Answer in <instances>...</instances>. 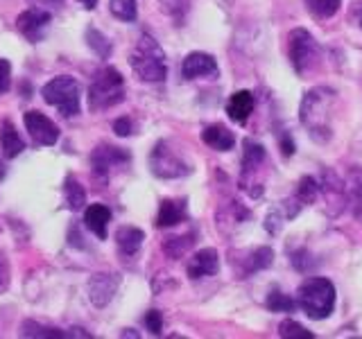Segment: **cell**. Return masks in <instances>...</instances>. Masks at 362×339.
<instances>
[{
	"instance_id": "16",
	"label": "cell",
	"mask_w": 362,
	"mask_h": 339,
	"mask_svg": "<svg viewBox=\"0 0 362 339\" xmlns=\"http://www.w3.org/2000/svg\"><path fill=\"white\" fill-rule=\"evenodd\" d=\"M111 222V210L105 203H90L84 213V224L90 233H95L100 240H107V226Z\"/></svg>"
},
{
	"instance_id": "20",
	"label": "cell",
	"mask_w": 362,
	"mask_h": 339,
	"mask_svg": "<svg viewBox=\"0 0 362 339\" xmlns=\"http://www.w3.org/2000/svg\"><path fill=\"white\" fill-rule=\"evenodd\" d=\"M265 163V147L254 141H245V152H243V181H247L256 170Z\"/></svg>"
},
{
	"instance_id": "14",
	"label": "cell",
	"mask_w": 362,
	"mask_h": 339,
	"mask_svg": "<svg viewBox=\"0 0 362 339\" xmlns=\"http://www.w3.org/2000/svg\"><path fill=\"white\" fill-rule=\"evenodd\" d=\"M186 218V199H163L158 206L156 226L158 229H170V226L181 224Z\"/></svg>"
},
{
	"instance_id": "41",
	"label": "cell",
	"mask_w": 362,
	"mask_h": 339,
	"mask_svg": "<svg viewBox=\"0 0 362 339\" xmlns=\"http://www.w3.org/2000/svg\"><path fill=\"white\" fill-rule=\"evenodd\" d=\"M360 28H362V11H360Z\"/></svg>"
},
{
	"instance_id": "1",
	"label": "cell",
	"mask_w": 362,
	"mask_h": 339,
	"mask_svg": "<svg viewBox=\"0 0 362 339\" xmlns=\"http://www.w3.org/2000/svg\"><path fill=\"white\" fill-rule=\"evenodd\" d=\"M129 64L143 82H163L168 75L165 54L161 50V45L150 34H141L139 37L134 50L129 52Z\"/></svg>"
},
{
	"instance_id": "24",
	"label": "cell",
	"mask_w": 362,
	"mask_h": 339,
	"mask_svg": "<svg viewBox=\"0 0 362 339\" xmlns=\"http://www.w3.org/2000/svg\"><path fill=\"white\" fill-rule=\"evenodd\" d=\"M339 5H342V0H305V9L320 20L333 18L339 11Z\"/></svg>"
},
{
	"instance_id": "11",
	"label": "cell",
	"mask_w": 362,
	"mask_h": 339,
	"mask_svg": "<svg viewBox=\"0 0 362 339\" xmlns=\"http://www.w3.org/2000/svg\"><path fill=\"white\" fill-rule=\"evenodd\" d=\"M120 276L118 274H95L88 280V299L95 308H107L109 301L113 299V294L118 292Z\"/></svg>"
},
{
	"instance_id": "18",
	"label": "cell",
	"mask_w": 362,
	"mask_h": 339,
	"mask_svg": "<svg viewBox=\"0 0 362 339\" xmlns=\"http://www.w3.org/2000/svg\"><path fill=\"white\" fill-rule=\"evenodd\" d=\"M143 240H145V233L141 229H136V226H120L116 231V244L122 256L139 254L143 246Z\"/></svg>"
},
{
	"instance_id": "28",
	"label": "cell",
	"mask_w": 362,
	"mask_h": 339,
	"mask_svg": "<svg viewBox=\"0 0 362 339\" xmlns=\"http://www.w3.org/2000/svg\"><path fill=\"white\" fill-rule=\"evenodd\" d=\"M317 192H320V186H317V181L313 177H301L299 186H297V197L301 206H305V203H313L317 199Z\"/></svg>"
},
{
	"instance_id": "15",
	"label": "cell",
	"mask_w": 362,
	"mask_h": 339,
	"mask_svg": "<svg viewBox=\"0 0 362 339\" xmlns=\"http://www.w3.org/2000/svg\"><path fill=\"white\" fill-rule=\"evenodd\" d=\"M254 111V95L249 90H235V93L226 102V113L238 124H245Z\"/></svg>"
},
{
	"instance_id": "3",
	"label": "cell",
	"mask_w": 362,
	"mask_h": 339,
	"mask_svg": "<svg viewBox=\"0 0 362 339\" xmlns=\"http://www.w3.org/2000/svg\"><path fill=\"white\" fill-rule=\"evenodd\" d=\"M297 303L313 321H322L326 316H331L335 310V285L328 278L320 276L303 280L299 287Z\"/></svg>"
},
{
	"instance_id": "30",
	"label": "cell",
	"mask_w": 362,
	"mask_h": 339,
	"mask_svg": "<svg viewBox=\"0 0 362 339\" xmlns=\"http://www.w3.org/2000/svg\"><path fill=\"white\" fill-rule=\"evenodd\" d=\"M279 335L283 339H313L315 337L310 331H305L301 323L292 321V319H286V321L279 326Z\"/></svg>"
},
{
	"instance_id": "31",
	"label": "cell",
	"mask_w": 362,
	"mask_h": 339,
	"mask_svg": "<svg viewBox=\"0 0 362 339\" xmlns=\"http://www.w3.org/2000/svg\"><path fill=\"white\" fill-rule=\"evenodd\" d=\"M158 5H161V9L168 16H173L177 23H181L190 7V0H158Z\"/></svg>"
},
{
	"instance_id": "40",
	"label": "cell",
	"mask_w": 362,
	"mask_h": 339,
	"mask_svg": "<svg viewBox=\"0 0 362 339\" xmlns=\"http://www.w3.org/2000/svg\"><path fill=\"white\" fill-rule=\"evenodd\" d=\"M48 3H64V0H48Z\"/></svg>"
},
{
	"instance_id": "6",
	"label": "cell",
	"mask_w": 362,
	"mask_h": 339,
	"mask_svg": "<svg viewBox=\"0 0 362 339\" xmlns=\"http://www.w3.org/2000/svg\"><path fill=\"white\" fill-rule=\"evenodd\" d=\"M322 59V48L315 41V37L303 28L290 32V61L297 75L305 77L313 68H317Z\"/></svg>"
},
{
	"instance_id": "38",
	"label": "cell",
	"mask_w": 362,
	"mask_h": 339,
	"mask_svg": "<svg viewBox=\"0 0 362 339\" xmlns=\"http://www.w3.org/2000/svg\"><path fill=\"white\" fill-rule=\"evenodd\" d=\"M0 287H5V265L0 263Z\"/></svg>"
},
{
	"instance_id": "34",
	"label": "cell",
	"mask_w": 362,
	"mask_h": 339,
	"mask_svg": "<svg viewBox=\"0 0 362 339\" xmlns=\"http://www.w3.org/2000/svg\"><path fill=\"white\" fill-rule=\"evenodd\" d=\"M11 86V64L7 59H0V95H5Z\"/></svg>"
},
{
	"instance_id": "39",
	"label": "cell",
	"mask_w": 362,
	"mask_h": 339,
	"mask_svg": "<svg viewBox=\"0 0 362 339\" xmlns=\"http://www.w3.org/2000/svg\"><path fill=\"white\" fill-rule=\"evenodd\" d=\"M0 179H5V165L0 163Z\"/></svg>"
},
{
	"instance_id": "32",
	"label": "cell",
	"mask_w": 362,
	"mask_h": 339,
	"mask_svg": "<svg viewBox=\"0 0 362 339\" xmlns=\"http://www.w3.org/2000/svg\"><path fill=\"white\" fill-rule=\"evenodd\" d=\"M272 260H274V254H272L269 246H260L254 251V258H252V269H267L272 265Z\"/></svg>"
},
{
	"instance_id": "19",
	"label": "cell",
	"mask_w": 362,
	"mask_h": 339,
	"mask_svg": "<svg viewBox=\"0 0 362 339\" xmlns=\"http://www.w3.org/2000/svg\"><path fill=\"white\" fill-rule=\"evenodd\" d=\"M0 147H3V156L9 158V161L16 158L18 154H23V150H25V141L21 138L18 131L14 129V124L9 120L0 124Z\"/></svg>"
},
{
	"instance_id": "26",
	"label": "cell",
	"mask_w": 362,
	"mask_h": 339,
	"mask_svg": "<svg viewBox=\"0 0 362 339\" xmlns=\"http://www.w3.org/2000/svg\"><path fill=\"white\" fill-rule=\"evenodd\" d=\"M192 235H181V237H168V240L163 242V251L170 256V258H181L188 249L192 246Z\"/></svg>"
},
{
	"instance_id": "23",
	"label": "cell",
	"mask_w": 362,
	"mask_h": 339,
	"mask_svg": "<svg viewBox=\"0 0 362 339\" xmlns=\"http://www.w3.org/2000/svg\"><path fill=\"white\" fill-rule=\"evenodd\" d=\"M346 195L351 199V206H354V213L362 220V170H354L349 174L346 181Z\"/></svg>"
},
{
	"instance_id": "2",
	"label": "cell",
	"mask_w": 362,
	"mask_h": 339,
	"mask_svg": "<svg viewBox=\"0 0 362 339\" xmlns=\"http://www.w3.org/2000/svg\"><path fill=\"white\" fill-rule=\"evenodd\" d=\"M331 100L333 90L328 88H313L303 95L299 118L310 136H317V138L331 136Z\"/></svg>"
},
{
	"instance_id": "33",
	"label": "cell",
	"mask_w": 362,
	"mask_h": 339,
	"mask_svg": "<svg viewBox=\"0 0 362 339\" xmlns=\"http://www.w3.org/2000/svg\"><path fill=\"white\" fill-rule=\"evenodd\" d=\"M145 326H147V331H150L152 335H161L163 331V314L158 312V310H150L145 314Z\"/></svg>"
},
{
	"instance_id": "9",
	"label": "cell",
	"mask_w": 362,
	"mask_h": 339,
	"mask_svg": "<svg viewBox=\"0 0 362 339\" xmlns=\"http://www.w3.org/2000/svg\"><path fill=\"white\" fill-rule=\"evenodd\" d=\"M52 20V14L43 7H30L16 18V30L25 37L30 43H39L43 39L45 30H48Z\"/></svg>"
},
{
	"instance_id": "17",
	"label": "cell",
	"mask_w": 362,
	"mask_h": 339,
	"mask_svg": "<svg viewBox=\"0 0 362 339\" xmlns=\"http://www.w3.org/2000/svg\"><path fill=\"white\" fill-rule=\"evenodd\" d=\"M202 141L215 152H229L235 145V136L224 127V124H211L202 131Z\"/></svg>"
},
{
	"instance_id": "12",
	"label": "cell",
	"mask_w": 362,
	"mask_h": 339,
	"mask_svg": "<svg viewBox=\"0 0 362 339\" xmlns=\"http://www.w3.org/2000/svg\"><path fill=\"white\" fill-rule=\"evenodd\" d=\"M181 75L186 79L197 77H218V61L206 52H190L181 64Z\"/></svg>"
},
{
	"instance_id": "36",
	"label": "cell",
	"mask_w": 362,
	"mask_h": 339,
	"mask_svg": "<svg viewBox=\"0 0 362 339\" xmlns=\"http://www.w3.org/2000/svg\"><path fill=\"white\" fill-rule=\"evenodd\" d=\"M281 150H283V154H286V156L294 154V143L288 138V136H283V138H281Z\"/></svg>"
},
{
	"instance_id": "4",
	"label": "cell",
	"mask_w": 362,
	"mask_h": 339,
	"mask_svg": "<svg viewBox=\"0 0 362 339\" xmlns=\"http://www.w3.org/2000/svg\"><path fill=\"white\" fill-rule=\"evenodd\" d=\"M124 100V79L113 66L102 68L88 86V107L90 111H105L120 105Z\"/></svg>"
},
{
	"instance_id": "8",
	"label": "cell",
	"mask_w": 362,
	"mask_h": 339,
	"mask_svg": "<svg viewBox=\"0 0 362 339\" xmlns=\"http://www.w3.org/2000/svg\"><path fill=\"white\" fill-rule=\"evenodd\" d=\"M132 161L129 152H124L122 147H113V145H98L93 154H90V167H93V174L102 181H107L113 172V167L127 165Z\"/></svg>"
},
{
	"instance_id": "29",
	"label": "cell",
	"mask_w": 362,
	"mask_h": 339,
	"mask_svg": "<svg viewBox=\"0 0 362 339\" xmlns=\"http://www.w3.org/2000/svg\"><path fill=\"white\" fill-rule=\"evenodd\" d=\"M111 14L124 23H134L136 20V0H111Z\"/></svg>"
},
{
	"instance_id": "10",
	"label": "cell",
	"mask_w": 362,
	"mask_h": 339,
	"mask_svg": "<svg viewBox=\"0 0 362 339\" xmlns=\"http://www.w3.org/2000/svg\"><path fill=\"white\" fill-rule=\"evenodd\" d=\"M23 122H25V129L30 131L32 141L37 145L50 147L59 141V127L41 111H28L25 116H23Z\"/></svg>"
},
{
	"instance_id": "27",
	"label": "cell",
	"mask_w": 362,
	"mask_h": 339,
	"mask_svg": "<svg viewBox=\"0 0 362 339\" xmlns=\"http://www.w3.org/2000/svg\"><path fill=\"white\" fill-rule=\"evenodd\" d=\"M265 305H267V310H272V312H292L294 308H297V301L294 299H290L288 294H283V292H272L269 297H267V301H265Z\"/></svg>"
},
{
	"instance_id": "21",
	"label": "cell",
	"mask_w": 362,
	"mask_h": 339,
	"mask_svg": "<svg viewBox=\"0 0 362 339\" xmlns=\"http://www.w3.org/2000/svg\"><path fill=\"white\" fill-rule=\"evenodd\" d=\"M64 197H66V206L71 210H79L84 208L86 203V192L84 188L79 186V181L75 177H68L66 184H64Z\"/></svg>"
},
{
	"instance_id": "25",
	"label": "cell",
	"mask_w": 362,
	"mask_h": 339,
	"mask_svg": "<svg viewBox=\"0 0 362 339\" xmlns=\"http://www.w3.org/2000/svg\"><path fill=\"white\" fill-rule=\"evenodd\" d=\"M86 41L90 45V50H95V54L100 56V59H107V56L111 54V41L100 30L88 28L86 30Z\"/></svg>"
},
{
	"instance_id": "37",
	"label": "cell",
	"mask_w": 362,
	"mask_h": 339,
	"mask_svg": "<svg viewBox=\"0 0 362 339\" xmlns=\"http://www.w3.org/2000/svg\"><path fill=\"white\" fill-rule=\"evenodd\" d=\"M79 3H82V7H84V9H95L98 0H79Z\"/></svg>"
},
{
	"instance_id": "13",
	"label": "cell",
	"mask_w": 362,
	"mask_h": 339,
	"mask_svg": "<svg viewBox=\"0 0 362 339\" xmlns=\"http://www.w3.org/2000/svg\"><path fill=\"white\" fill-rule=\"evenodd\" d=\"M218 267H220L218 251H215V249H202V251H197L188 260L186 271H188V278L199 280V278L218 274Z\"/></svg>"
},
{
	"instance_id": "22",
	"label": "cell",
	"mask_w": 362,
	"mask_h": 339,
	"mask_svg": "<svg viewBox=\"0 0 362 339\" xmlns=\"http://www.w3.org/2000/svg\"><path fill=\"white\" fill-rule=\"evenodd\" d=\"M21 335L23 337H39V339L48 337V339H52V337H73V331L64 333V331H59V328H52V326H43V323H37V321H25L21 326Z\"/></svg>"
},
{
	"instance_id": "5",
	"label": "cell",
	"mask_w": 362,
	"mask_h": 339,
	"mask_svg": "<svg viewBox=\"0 0 362 339\" xmlns=\"http://www.w3.org/2000/svg\"><path fill=\"white\" fill-rule=\"evenodd\" d=\"M79 82L68 75L54 77L48 84L41 88V95L45 105L54 107L64 118H73L79 113Z\"/></svg>"
},
{
	"instance_id": "35",
	"label": "cell",
	"mask_w": 362,
	"mask_h": 339,
	"mask_svg": "<svg viewBox=\"0 0 362 339\" xmlns=\"http://www.w3.org/2000/svg\"><path fill=\"white\" fill-rule=\"evenodd\" d=\"M113 131H116V136H120V138L129 136L132 133V120L129 118H118L116 122H113Z\"/></svg>"
},
{
	"instance_id": "7",
	"label": "cell",
	"mask_w": 362,
	"mask_h": 339,
	"mask_svg": "<svg viewBox=\"0 0 362 339\" xmlns=\"http://www.w3.org/2000/svg\"><path fill=\"white\" fill-rule=\"evenodd\" d=\"M150 170L158 179H179L190 172V167L165 141H158L150 154Z\"/></svg>"
}]
</instances>
